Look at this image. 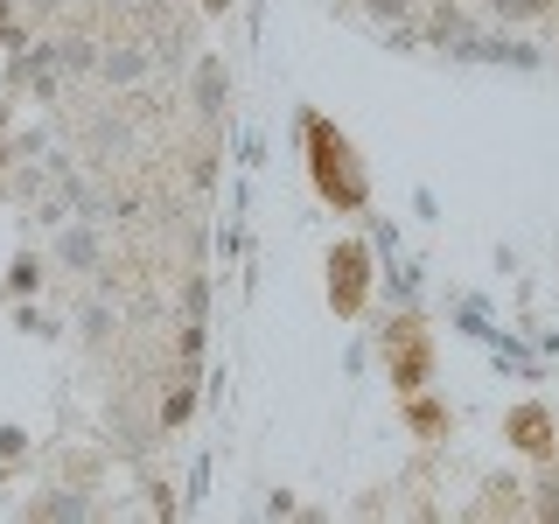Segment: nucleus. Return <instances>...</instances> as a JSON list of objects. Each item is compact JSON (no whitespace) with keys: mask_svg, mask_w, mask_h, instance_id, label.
Segmentation results:
<instances>
[{"mask_svg":"<svg viewBox=\"0 0 559 524\" xmlns=\"http://www.w3.org/2000/svg\"><path fill=\"white\" fill-rule=\"evenodd\" d=\"M301 133H308V168H314V189H322L336 210H364V168H357V154H349V140L329 127V119H301Z\"/></svg>","mask_w":559,"mask_h":524,"instance_id":"f257e3e1","label":"nucleus"},{"mask_svg":"<svg viewBox=\"0 0 559 524\" xmlns=\"http://www.w3.org/2000/svg\"><path fill=\"white\" fill-rule=\"evenodd\" d=\"M384 364H392V384L399 392H419L433 371V343H427V329L413 322V314H392V329H384Z\"/></svg>","mask_w":559,"mask_h":524,"instance_id":"f03ea898","label":"nucleus"},{"mask_svg":"<svg viewBox=\"0 0 559 524\" xmlns=\"http://www.w3.org/2000/svg\"><path fill=\"white\" fill-rule=\"evenodd\" d=\"M147 70H154V43H147V35H112V43L98 49L105 92H140V84H147Z\"/></svg>","mask_w":559,"mask_h":524,"instance_id":"7ed1b4c3","label":"nucleus"},{"mask_svg":"<svg viewBox=\"0 0 559 524\" xmlns=\"http://www.w3.org/2000/svg\"><path fill=\"white\" fill-rule=\"evenodd\" d=\"M364 294H371V252L364 245H336L329 252V301H336V314H357Z\"/></svg>","mask_w":559,"mask_h":524,"instance_id":"20e7f679","label":"nucleus"},{"mask_svg":"<svg viewBox=\"0 0 559 524\" xmlns=\"http://www.w3.org/2000/svg\"><path fill=\"white\" fill-rule=\"evenodd\" d=\"M511 448H524V454H559V433H552V413L546 406H518L511 413Z\"/></svg>","mask_w":559,"mask_h":524,"instance_id":"39448f33","label":"nucleus"},{"mask_svg":"<svg viewBox=\"0 0 559 524\" xmlns=\"http://www.w3.org/2000/svg\"><path fill=\"white\" fill-rule=\"evenodd\" d=\"M57 259L70 273H98L105 266V259H98V231H92V224H63V231H57Z\"/></svg>","mask_w":559,"mask_h":524,"instance_id":"423d86ee","label":"nucleus"},{"mask_svg":"<svg viewBox=\"0 0 559 524\" xmlns=\"http://www.w3.org/2000/svg\"><path fill=\"white\" fill-rule=\"evenodd\" d=\"M224 105H231V70H224L217 57H203V63H197V112L217 119Z\"/></svg>","mask_w":559,"mask_h":524,"instance_id":"0eeeda50","label":"nucleus"},{"mask_svg":"<svg viewBox=\"0 0 559 524\" xmlns=\"http://www.w3.org/2000/svg\"><path fill=\"white\" fill-rule=\"evenodd\" d=\"M413 433H419V441H441V433H448V413L427 406V398H413Z\"/></svg>","mask_w":559,"mask_h":524,"instance_id":"6e6552de","label":"nucleus"},{"mask_svg":"<svg viewBox=\"0 0 559 524\" xmlns=\"http://www.w3.org/2000/svg\"><path fill=\"white\" fill-rule=\"evenodd\" d=\"M489 8H497L503 22H546V14H552V0H489Z\"/></svg>","mask_w":559,"mask_h":524,"instance_id":"1a4fd4ad","label":"nucleus"},{"mask_svg":"<svg viewBox=\"0 0 559 524\" xmlns=\"http://www.w3.org/2000/svg\"><path fill=\"white\" fill-rule=\"evenodd\" d=\"M427 35H433V43H462V35H468V14H462V8H441V14L427 22Z\"/></svg>","mask_w":559,"mask_h":524,"instance_id":"9d476101","label":"nucleus"},{"mask_svg":"<svg viewBox=\"0 0 559 524\" xmlns=\"http://www.w3.org/2000/svg\"><path fill=\"white\" fill-rule=\"evenodd\" d=\"M189 406H197V392H189V384H182L175 398H162V433H175V427H182V419H189Z\"/></svg>","mask_w":559,"mask_h":524,"instance_id":"9b49d317","label":"nucleus"},{"mask_svg":"<svg viewBox=\"0 0 559 524\" xmlns=\"http://www.w3.org/2000/svg\"><path fill=\"white\" fill-rule=\"evenodd\" d=\"M63 63H70V70H92V63H98V49H92V43H78V35H70V43H63Z\"/></svg>","mask_w":559,"mask_h":524,"instance_id":"f8f14e48","label":"nucleus"},{"mask_svg":"<svg viewBox=\"0 0 559 524\" xmlns=\"http://www.w3.org/2000/svg\"><path fill=\"white\" fill-rule=\"evenodd\" d=\"M364 8H371L378 22H406V14H413V0H364Z\"/></svg>","mask_w":559,"mask_h":524,"instance_id":"ddd939ff","label":"nucleus"},{"mask_svg":"<svg viewBox=\"0 0 559 524\" xmlns=\"http://www.w3.org/2000/svg\"><path fill=\"white\" fill-rule=\"evenodd\" d=\"M98 8H112V14H133V8H140V0H98Z\"/></svg>","mask_w":559,"mask_h":524,"instance_id":"4468645a","label":"nucleus"},{"mask_svg":"<svg viewBox=\"0 0 559 524\" xmlns=\"http://www.w3.org/2000/svg\"><path fill=\"white\" fill-rule=\"evenodd\" d=\"M210 8H231V0H210Z\"/></svg>","mask_w":559,"mask_h":524,"instance_id":"2eb2a0df","label":"nucleus"}]
</instances>
